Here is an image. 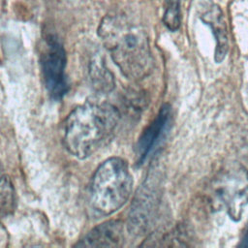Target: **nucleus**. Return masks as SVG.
<instances>
[{"mask_svg": "<svg viewBox=\"0 0 248 248\" xmlns=\"http://www.w3.org/2000/svg\"><path fill=\"white\" fill-rule=\"evenodd\" d=\"M157 203V191L153 187V183L146 182L138 193L131 208L129 229L132 233L142 234L152 226L158 206Z\"/></svg>", "mask_w": 248, "mask_h": 248, "instance_id": "6", "label": "nucleus"}, {"mask_svg": "<svg viewBox=\"0 0 248 248\" xmlns=\"http://www.w3.org/2000/svg\"><path fill=\"white\" fill-rule=\"evenodd\" d=\"M171 109L168 104L161 107L153 121L144 129L140 137L136 152L139 164H142L154 152L165 139L170 127Z\"/></svg>", "mask_w": 248, "mask_h": 248, "instance_id": "7", "label": "nucleus"}, {"mask_svg": "<svg viewBox=\"0 0 248 248\" xmlns=\"http://www.w3.org/2000/svg\"><path fill=\"white\" fill-rule=\"evenodd\" d=\"M15 207V193L10 178L0 166V218L10 214Z\"/></svg>", "mask_w": 248, "mask_h": 248, "instance_id": "11", "label": "nucleus"}, {"mask_svg": "<svg viewBox=\"0 0 248 248\" xmlns=\"http://www.w3.org/2000/svg\"><path fill=\"white\" fill-rule=\"evenodd\" d=\"M41 67L45 85L49 95L59 100L68 92L65 74L66 52L57 36L48 33L44 39Z\"/></svg>", "mask_w": 248, "mask_h": 248, "instance_id": "5", "label": "nucleus"}, {"mask_svg": "<svg viewBox=\"0 0 248 248\" xmlns=\"http://www.w3.org/2000/svg\"><path fill=\"white\" fill-rule=\"evenodd\" d=\"M213 203L225 207L232 219H239L248 202V173L241 169L229 170L212 184Z\"/></svg>", "mask_w": 248, "mask_h": 248, "instance_id": "4", "label": "nucleus"}, {"mask_svg": "<svg viewBox=\"0 0 248 248\" xmlns=\"http://www.w3.org/2000/svg\"><path fill=\"white\" fill-rule=\"evenodd\" d=\"M98 35L121 73L130 79L147 77L154 61L145 31L123 15L106 16Z\"/></svg>", "mask_w": 248, "mask_h": 248, "instance_id": "1", "label": "nucleus"}, {"mask_svg": "<svg viewBox=\"0 0 248 248\" xmlns=\"http://www.w3.org/2000/svg\"><path fill=\"white\" fill-rule=\"evenodd\" d=\"M133 191V177L127 163L118 157L104 161L90 185V205L100 215H109L122 207Z\"/></svg>", "mask_w": 248, "mask_h": 248, "instance_id": "3", "label": "nucleus"}, {"mask_svg": "<svg viewBox=\"0 0 248 248\" xmlns=\"http://www.w3.org/2000/svg\"><path fill=\"white\" fill-rule=\"evenodd\" d=\"M89 77L93 87L101 93H108L114 87L113 75L101 56H95L90 61Z\"/></svg>", "mask_w": 248, "mask_h": 248, "instance_id": "10", "label": "nucleus"}, {"mask_svg": "<svg viewBox=\"0 0 248 248\" xmlns=\"http://www.w3.org/2000/svg\"><path fill=\"white\" fill-rule=\"evenodd\" d=\"M239 246H241V247H248V228H247V231H246V232L244 233V235L242 237L241 242L239 243Z\"/></svg>", "mask_w": 248, "mask_h": 248, "instance_id": "13", "label": "nucleus"}, {"mask_svg": "<svg viewBox=\"0 0 248 248\" xmlns=\"http://www.w3.org/2000/svg\"><path fill=\"white\" fill-rule=\"evenodd\" d=\"M119 121V111L107 102L87 101L68 115L64 143L74 156L84 159L106 144Z\"/></svg>", "mask_w": 248, "mask_h": 248, "instance_id": "2", "label": "nucleus"}, {"mask_svg": "<svg viewBox=\"0 0 248 248\" xmlns=\"http://www.w3.org/2000/svg\"><path fill=\"white\" fill-rule=\"evenodd\" d=\"M201 19L212 30L216 41L214 55L215 61L217 63H221L225 59L229 50V39L224 14L218 5L211 4L202 14Z\"/></svg>", "mask_w": 248, "mask_h": 248, "instance_id": "9", "label": "nucleus"}, {"mask_svg": "<svg viewBox=\"0 0 248 248\" xmlns=\"http://www.w3.org/2000/svg\"><path fill=\"white\" fill-rule=\"evenodd\" d=\"M124 242L123 225L119 221H107L91 230L76 246L120 247Z\"/></svg>", "mask_w": 248, "mask_h": 248, "instance_id": "8", "label": "nucleus"}, {"mask_svg": "<svg viewBox=\"0 0 248 248\" xmlns=\"http://www.w3.org/2000/svg\"><path fill=\"white\" fill-rule=\"evenodd\" d=\"M164 5L163 22L169 30L174 32L179 28L181 21L179 0H164Z\"/></svg>", "mask_w": 248, "mask_h": 248, "instance_id": "12", "label": "nucleus"}]
</instances>
